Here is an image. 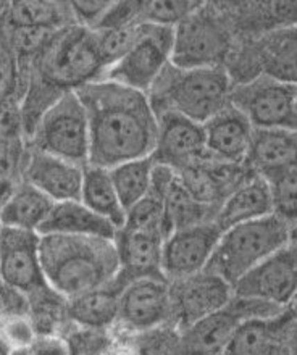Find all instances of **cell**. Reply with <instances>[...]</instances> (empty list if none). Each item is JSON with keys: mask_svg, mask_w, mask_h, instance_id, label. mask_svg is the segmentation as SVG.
<instances>
[{"mask_svg": "<svg viewBox=\"0 0 297 355\" xmlns=\"http://www.w3.org/2000/svg\"><path fill=\"white\" fill-rule=\"evenodd\" d=\"M89 125L87 165L110 170L155 149L157 115L144 92L108 80L78 87Z\"/></svg>", "mask_w": 297, "mask_h": 355, "instance_id": "6da1fadb", "label": "cell"}, {"mask_svg": "<svg viewBox=\"0 0 297 355\" xmlns=\"http://www.w3.org/2000/svg\"><path fill=\"white\" fill-rule=\"evenodd\" d=\"M39 262L49 288L67 299L102 288L120 271L115 243L89 236H41Z\"/></svg>", "mask_w": 297, "mask_h": 355, "instance_id": "7a4b0ae2", "label": "cell"}, {"mask_svg": "<svg viewBox=\"0 0 297 355\" xmlns=\"http://www.w3.org/2000/svg\"><path fill=\"white\" fill-rule=\"evenodd\" d=\"M102 71L96 33L79 24H67L49 34L37 51L31 83L62 96L99 80Z\"/></svg>", "mask_w": 297, "mask_h": 355, "instance_id": "3957f363", "label": "cell"}, {"mask_svg": "<svg viewBox=\"0 0 297 355\" xmlns=\"http://www.w3.org/2000/svg\"><path fill=\"white\" fill-rule=\"evenodd\" d=\"M153 112H175L204 125L230 103L231 80L221 67L181 70L168 63L151 87Z\"/></svg>", "mask_w": 297, "mask_h": 355, "instance_id": "277c9868", "label": "cell"}, {"mask_svg": "<svg viewBox=\"0 0 297 355\" xmlns=\"http://www.w3.org/2000/svg\"><path fill=\"white\" fill-rule=\"evenodd\" d=\"M293 225L270 214L226 230L205 270L232 286L247 271L293 243Z\"/></svg>", "mask_w": 297, "mask_h": 355, "instance_id": "5b68a950", "label": "cell"}, {"mask_svg": "<svg viewBox=\"0 0 297 355\" xmlns=\"http://www.w3.org/2000/svg\"><path fill=\"white\" fill-rule=\"evenodd\" d=\"M36 150L76 165H87L89 125L74 91L63 92L39 118L33 135Z\"/></svg>", "mask_w": 297, "mask_h": 355, "instance_id": "8992f818", "label": "cell"}, {"mask_svg": "<svg viewBox=\"0 0 297 355\" xmlns=\"http://www.w3.org/2000/svg\"><path fill=\"white\" fill-rule=\"evenodd\" d=\"M171 44L173 28L139 23L135 44L120 60L103 70L102 80L146 94L170 63Z\"/></svg>", "mask_w": 297, "mask_h": 355, "instance_id": "52a82bcc", "label": "cell"}, {"mask_svg": "<svg viewBox=\"0 0 297 355\" xmlns=\"http://www.w3.org/2000/svg\"><path fill=\"white\" fill-rule=\"evenodd\" d=\"M230 103L249 120L254 130L296 131V83L259 75L231 89Z\"/></svg>", "mask_w": 297, "mask_h": 355, "instance_id": "ba28073f", "label": "cell"}, {"mask_svg": "<svg viewBox=\"0 0 297 355\" xmlns=\"http://www.w3.org/2000/svg\"><path fill=\"white\" fill-rule=\"evenodd\" d=\"M283 312L275 305L235 297L215 313L181 329L173 355H221L242 322Z\"/></svg>", "mask_w": 297, "mask_h": 355, "instance_id": "9c48e42d", "label": "cell"}, {"mask_svg": "<svg viewBox=\"0 0 297 355\" xmlns=\"http://www.w3.org/2000/svg\"><path fill=\"white\" fill-rule=\"evenodd\" d=\"M230 44L228 29L202 5L173 28L170 63L181 70L220 67Z\"/></svg>", "mask_w": 297, "mask_h": 355, "instance_id": "30bf717a", "label": "cell"}, {"mask_svg": "<svg viewBox=\"0 0 297 355\" xmlns=\"http://www.w3.org/2000/svg\"><path fill=\"white\" fill-rule=\"evenodd\" d=\"M297 257L293 243L275 252L231 286L232 295L286 307L296 294Z\"/></svg>", "mask_w": 297, "mask_h": 355, "instance_id": "8fae6325", "label": "cell"}, {"mask_svg": "<svg viewBox=\"0 0 297 355\" xmlns=\"http://www.w3.org/2000/svg\"><path fill=\"white\" fill-rule=\"evenodd\" d=\"M39 239L36 231L0 226V281L26 297L51 289L39 262Z\"/></svg>", "mask_w": 297, "mask_h": 355, "instance_id": "7c38bea8", "label": "cell"}, {"mask_svg": "<svg viewBox=\"0 0 297 355\" xmlns=\"http://www.w3.org/2000/svg\"><path fill=\"white\" fill-rule=\"evenodd\" d=\"M221 234L215 221H204L173 231L162 244V275L180 281L204 271Z\"/></svg>", "mask_w": 297, "mask_h": 355, "instance_id": "4fadbf2b", "label": "cell"}, {"mask_svg": "<svg viewBox=\"0 0 297 355\" xmlns=\"http://www.w3.org/2000/svg\"><path fill=\"white\" fill-rule=\"evenodd\" d=\"M231 299V286L219 275L204 270L180 279L176 289H170V313L185 329L223 309Z\"/></svg>", "mask_w": 297, "mask_h": 355, "instance_id": "5bb4252c", "label": "cell"}, {"mask_svg": "<svg viewBox=\"0 0 297 355\" xmlns=\"http://www.w3.org/2000/svg\"><path fill=\"white\" fill-rule=\"evenodd\" d=\"M204 152V125L175 112L158 113L155 149L151 155L153 164L181 170L194 165Z\"/></svg>", "mask_w": 297, "mask_h": 355, "instance_id": "9a60e30c", "label": "cell"}, {"mask_svg": "<svg viewBox=\"0 0 297 355\" xmlns=\"http://www.w3.org/2000/svg\"><path fill=\"white\" fill-rule=\"evenodd\" d=\"M170 315V286L158 276H142L128 283L118 299L117 320L123 327L144 331Z\"/></svg>", "mask_w": 297, "mask_h": 355, "instance_id": "2e32d148", "label": "cell"}, {"mask_svg": "<svg viewBox=\"0 0 297 355\" xmlns=\"http://www.w3.org/2000/svg\"><path fill=\"white\" fill-rule=\"evenodd\" d=\"M165 236L158 228H121L117 231L115 243L120 271L118 275L126 281L142 276H158L160 271V254Z\"/></svg>", "mask_w": 297, "mask_h": 355, "instance_id": "e0dca14e", "label": "cell"}, {"mask_svg": "<svg viewBox=\"0 0 297 355\" xmlns=\"http://www.w3.org/2000/svg\"><path fill=\"white\" fill-rule=\"evenodd\" d=\"M84 166L46 152H33L26 165V182L41 191L53 204L79 200Z\"/></svg>", "mask_w": 297, "mask_h": 355, "instance_id": "ac0fdd59", "label": "cell"}, {"mask_svg": "<svg viewBox=\"0 0 297 355\" xmlns=\"http://www.w3.org/2000/svg\"><path fill=\"white\" fill-rule=\"evenodd\" d=\"M254 128L231 103L204 123L205 149L217 159L237 164L247 157Z\"/></svg>", "mask_w": 297, "mask_h": 355, "instance_id": "d6986e66", "label": "cell"}, {"mask_svg": "<svg viewBox=\"0 0 297 355\" xmlns=\"http://www.w3.org/2000/svg\"><path fill=\"white\" fill-rule=\"evenodd\" d=\"M293 327V313L255 317L242 322L221 355H278L286 331Z\"/></svg>", "mask_w": 297, "mask_h": 355, "instance_id": "ffe728a7", "label": "cell"}, {"mask_svg": "<svg viewBox=\"0 0 297 355\" xmlns=\"http://www.w3.org/2000/svg\"><path fill=\"white\" fill-rule=\"evenodd\" d=\"M117 231L110 221L94 214L81 200H70L53 204L47 218L42 221L36 233L39 236H89V238L115 241Z\"/></svg>", "mask_w": 297, "mask_h": 355, "instance_id": "44dd1931", "label": "cell"}, {"mask_svg": "<svg viewBox=\"0 0 297 355\" xmlns=\"http://www.w3.org/2000/svg\"><path fill=\"white\" fill-rule=\"evenodd\" d=\"M273 214L269 186L264 178H255L236 187L223 202L214 220L221 233L232 226Z\"/></svg>", "mask_w": 297, "mask_h": 355, "instance_id": "7402d4cb", "label": "cell"}, {"mask_svg": "<svg viewBox=\"0 0 297 355\" xmlns=\"http://www.w3.org/2000/svg\"><path fill=\"white\" fill-rule=\"evenodd\" d=\"M296 131L254 130L246 159L265 178L296 165Z\"/></svg>", "mask_w": 297, "mask_h": 355, "instance_id": "603a6c76", "label": "cell"}, {"mask_svg": "<svg viewBox=\"0 0 297 355\" xmlns=\"http://www.w3.org/2000/svg\"><path fill=\"white\" fill-rule=\"evenodd\" d=\"M125 283L120 276L113 278L110 283L103 284L102 288L92 289L76 297L68 299L67 313L73 322H76L87 328H103L117 322L118 299Z\"/></svg>", "mask_w": 297, "mask_h": 355, "instance_id": "cb8c5ba5", "label": "cell"}, {"mask_svg": "<svg viewBox=\"0 0 297 355\" xmlns=\"http://www.w3.org/2000/svg\"><path fill=\"white\" fill-rule=\"evenodd\" d=\"M53 202L37 191L36 187L23 182L10 192L0 205V226L7 228L37 231L47 218Z\"/></svg>", "mask_w": 297, "mask_h": 355, "instance_id": "d4e9b609", "label": "cell"}, {"mask_svg": "<svg viewBox=\"0 0 297 355\" xmlns=\"http://www.w3.org/2000/svg\"><path fill=\"white\" fill-rule=\"evenodd\" d=\"M79 200L94 214L110 221L117 230H121L125 225L126 214L118 200L107 168L92 165L84 166Z\"/></svg>", "mask_w": 297, "mask_h": 355, "instance_id": "484cf974", "label": "cell"}, {"mask_svg": "<svg viewBox=\"0 0 297 355\" xmlns=\"http://www.w3.org/2000/svg\"><path fill=\"white\" fill-rule=\"evenodd\" d=\"M296 28L285 26L276 29L262 41L259 47V58L264 73L278 81L296 83Z\"/></svg>", "mask_w": 297, "mask_h": 355, "instance_id": "4316f807", "label": "cell"}, {"mask_svg": "<svg viewBox=\"0 0 297 355\" xmlns=\"http://www.w3.org/2000/svg\"><path fill=\"white\" fill-rule=\"evenodd\" d=\"M207 205H202L191 197L183 187L176 171L167 187L163 199V234L165 238L173 231L187 228V226L204 223Z\"/></svg>", "mask_w": 297, "mask_h": 355, "instance_id": "83f0119b", "label": "cell"}, {"mask_svg": "<svg viewBox=\"0 0 297 355\" xmlns=\"http://www.w3.org/2000/svg\"><path fill=\"white\" fill-rule=\"evenodd\" d=\"M153 166L155 164L152 157H146V159L125 162L108 170L125 214L147 194L152 182Z\"/></svg>", "mask_w": 297, "mask_h": 355, "instance_id": "f1b7e54d", "label": "cell"}, {"mask_svg": "<svg viewBox=\"0 0 297 355\" xmlns=\"http://www.w3.org/2000/svg\"><path fill=\"white\" fill-rule=\"evenodd\" d=\"M70 5L60 2H12L8 7V23L15 29H47L56 31L65 23Z\"/></svg>", "mask_w": 297, "mask_h": 355, "instance_id": "f546056e", "label": "cell"}, {"mask_svg": "<svg viewBox=\"0 0 297 355\" xmlns=\"http://www.w3.org/2000/svg\"><path fill=\"white\" fill-rule=\"evenodd\" d=\"M176 175L192 199L207 207L220 199L221 186L226 182L225 171L205 168L196 164L185 166Z\"/></svg>", "mask_w": 297, "mask_h": 355, "instance_id": "4dcf8cb0", "label": "cell"}, {"mask_svg": "<svg viewBox=\"0 0 297 355\" xmlns=\"http://www.w3.org/2000/svg\"><path fill=\"white\" fill-rule=\"evenodd\" d=\"M270 191L271 211L293 225L296 218V165L264 178Z\"/></svg>", "mask_w": 297, "mask_h": 355, "instance_id": "1f68e13d", "label": "cell"}, {"mask_svg": "<svg viewBox=\"0 0 297 355\" xmlns=\"http://www.w3.org/2000/svg\"><path fill=\"white\" fill-rule=\"evenodd\" d=\"M139 24V23H137ZM137 24L120 29H103L96 33L99 55H101L103 70L112 67L130 51L137 36ZM103 73V71H102Z\"/></svg>", "mask_w": 297, "mask_h": 355, "instance_id": "d6a6232c", "label": "cell"}, {"mask_svg": "<svg viewBox=\"0 0 297 355\" xmlns=\"http://www.w3.org/2000/svg\"><path fill=\"white\" fill-rule=\"evenodd\" d=\"M204 2H142L139 23L175 28Z\"/></svg>", "mask_w": 297, "mask_h": 355, "instance_id": "836d02e7", "label": "cell"}, {"mask_svg": "<svg viewBox=\"0 0 297 355\" xmlns=\"http://www.w3.org/2000/svg\"><path fill=\"white\" fill-rule=\"evenodd\" d=\"M0 339L12 351H24L36 339V333L28 315H13L0 318Z\"/></svg>", "mask_w": 297, "mask_h": 355, "instance_id": "e575fe53", "label": "cell"}, {"mask_svg": "<svg viewBox=\"0 0 297 355\" xmlns=\"http://www.w3.org/2000/svg\"><path fill=\"white\" fill-rule=\"evenodd\" d=\"M142 2H113L105 17L94 31L103 29H120L139 23Z\"/></svg>", "mask_w": 297, "mask_h": 355, "instance_id": "d590c367", "label": "cell"}, {"mask_svg": "<svg viewBox=\"0 0 297 355\" xmlns=\"http://www.w3.org/2000/svg\"><path fill=\"white\" fill-rule=\"evenodd\" d=\"M113 2H70L71 15L76 18L79 26L94 31L105 17Z\"/></svg>", "mask_w": 297, "mask_h": 355, "instance_id": "8d00e7d4", "label": "cell"}, {"mask_svg": "<svg viewBox=\"0 0 297 355\" xmlns=\"http://www.w3.org/2000/svg\"><path fill=\"white\" fill-rule=\"evenodd\" d=\"M29 300L19 291L0 281V318L13 315H28Z\"/></svg>", "mask_w": 297, "mask_h": 355, "instance_id": "74e56055", "label": "cell"}, {"mask_svg": "<svg viewBox=\"0 0 297 355\" xmlns=\"http://www.w3.org/2000/svg\"><path fill=\"white\" fill-rule=\"evenodd\" d=\"M26 355H70L67 344L52 336L36 338L31 346L24 349Z\"/></svg>", "mask_w": 297, "mask_h": 355, "instance_id": "f35d334b", "label": "cell"}, {"mask_svg": "<svg viewBox=\"0 0 297 355\" xmlns=\"http://www.w3.org/2000/svg\"><path fill=\"white\" fill-rule=\"evenodd\" d=\"M15 80L13 60L7 52L0 47V98H3L10 92Z\"/></svg>", "mask_w": 297, "mask_h": 355, "instance_id": "ab89813d", "label": "cell"}, {"mask_svg": "<svg viewBox=\"0 0 297 355\" xmlns=\"http://www.w3.org/2000/svg\"><path fill=\"white\" fill-rule=\"evenodd\" d=\"M15 155L7 147H0V182H5V178L10 175L13 168Z\"/></svg>", "mask_w": 297, "mask_h": 355, "instance_id": "60d3db41", "label": "cell"}, {"mask_svg": "<svg viewBox=\"0 0 297 355\" xmlns=\"http://www.w3.org/2000/svg\"><path fill=\"white\" fill-rule=\"evenodd\" d=\"M12 352H13L12 349H10L2 339H0V355H12Z\"/></svg>", "mask_w": 297, "mask_h": 355, "instance_id": "b9f144b4", "label": "cell"}, {"mask_svg": "<svg viewBox=\"0 0 297 355\" xmlns=\"http://www.w3.org/2000/svg\"><path fill=\"white\" fill-rule=\"evenodd\" d=\"M12 355H26V354H24V351H13Z\"/></svg>", "mask_w": 297, "mask_h": 355, "instance_id": "7bdbcfd3", "label": "cell"}]
</instances>
